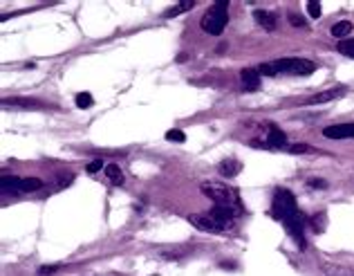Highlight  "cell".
<instances>
[{
    "label": "cell",
    "mask_w": 354,
    "mask_h": 276,
    "mask_svg": "<svg viewBox=\"0 0 354 276\" xmlns=\"http://www.w3.org/2000/svg\"><path fill=\"white\" fill-rule=\"evenodd\" d=\"M273 216L285 225V229L289 231L294 243L300 249H305V225H307V218L298 209L294 193L289 189H278L273 193Z\"/></svg>",
    "instance_id": "obj_1"
},
{
    "label": "cell",
    "mask_w": 354,
    "mask_h": 276,
    "mask_svg": "<svg viewBox=\"0 0 354 276\" xmlns=\"http://www.w3.org/2000/svg\"><path fill=\"white\" fill-rule=\"evenodd\" d=\"M237 216H240V213H236L233 209L213 207L206 213H193V216H188V220H191L193 227H197V229H202V231H209V234H224V231L236 227Z\"/></svg>",
    "instance_id": "obj_2"
},
{
    "label": "cell",
    "mask_w": 354,
    "mask_h": 276,
    "mask_svg": "<svg viewBox=\"0 0 354 276\" xmlns=\"http://www.w3.org/2000/svg\"><path fill=\"white\" fill-rule=\"evenodd\" d=\"M316 70V63L307 59H278L271 63H262L258 68V74H267V77H278V74H312Z\"/></svg>",
    "instance_id": "obj_3"
},
{
    "label": "cell",
    "mask_w": 354,
    "mask_h": 276,
    "mask_svg": "<svg viewBox=\"0 0 354 276\" xmlns=\"http://www.w3.org/2000/svg\"><path fill=\"white\" fill-rule=\"evenodd\" d=\"M202 193H204L206 198L213 200V207H227V209H233L236 213L242 211L240 200H237V193L233 189H229L227 184H220V182H206V184H202Z\"/></svg>",
    "instance_id": "obj_4"
},
{
    "label": "cell",
    "mask_w": 354,
    "mask_h": 276,
    "mask_svg": "<svg viewBox=\"0 0 354 276\" xmlns=\"http://www.w3.org/2000/svg\"><path fill=\"white\" fill-rule=\"evenodd\" d=\"M227 20H229V2L227 0H218L213 7H209L204 11L200 25L211 36H220L224 32V27H227Z\"/></svg>",
    "instance_id": "obj_5"
},
{
    "label": "cell",
    "mask_w": 354,
    "mask_h": 276,
    "mask_svg": "<svg viewBox=\"0 0 354 276\" xmlns=\"http://www.w3.org/2000/svg\"><path fill=\"white\" fill-rule=\"evenodd\" d=\"M323 135H325L327 139H348V137H354V124L327 126V128H323Z\"/></svg>",
    "instance_id": "obj_6"
},
{
    "label": "cell",
    "mask_w": 354,
    "mask_h": 276,
    "mask_svg": "<svg viewBox=\"0 0 354 276\" xmlns=\"http://www.w3.org/2000/svg\"><path fill=\"white\" fill-rule=\"evenodd\" d=\"M343 95H345V88H330V90H325V92H318V95L309 97L307 104L309 106L327 104V101H334V99H339V97H343Z\"/></svg>",
    "instance_id": "obj_7"
},
{
    "label": "cell",
    "mask_w": 354,
    "mask_h": 276,
    "mask_svg": "<svg viewBox=\"0 0 354 276\" xmlns=\"http://www.w3.org/2000/svg\"><path fill=\"white\" fill-rule=\"evenodd\" d=\"M240 79H242V86H244V92H255L260 86V74L258 70H251V68H244L240 72Z\"/></svg>",
    "instance_id": "obj_8"
},
{
    "label": "cell",
    "mask_w": 354,
    "mask_h": 276,
    "mask_svg": "<svg viewBox=\"0 0 354 276\" xmlns=\"http://www.w3.org/2000/svg\"><path fill=\"white\" fill-rule=\"evenodd\" d=\"M264 146H269V148H282V146H287L285 133H282L280 128H276V126H269V131H267V141H264Z\"/></svg>",
    "instance_id": "obj_9"
},
{
    "label": "cell",
    "mask_w": 354,
    "mask_h": 276,
    "mask_svg": "<svg viewBox=\"0 0 354 276\" xmlns=\"http://www.w3.org/2000/svg\"><path fill=\"white\" fill-rule=\"evenodd\" d=\"M253 18H255V23H258L260 27H264V29H267V32H273V29L278 27V23H276V16H273L271 11L255 9V11H253Z\"/></svg>",
    "instance_id": "obj_10"
},
{
    "label": "cell",
    "mask_w": 354,
    "mask_h": 276,
    "mask_svg": "<svg viewBox=\"0 0 354 276\" xmlns=\"http://www.w3.org/2000/svg\"><path fill=\"white\" fill-rule=\"evenodd\" d=\"M240 171H242V164L237 162V159H224V162L220 164V173H222L224 177H236Z\"/></svg>",
    "instance_id": "obj_11"
},
{
    "label": "cell",
    "mask_w": 354,
    "mask_h": 276,
    "mask_svg": "<svg viewBox=\"0 0 354 276\" xmlns=\"http://www.w3.org/2000/svg\"><path fill=\"white\" fill-rule=\"evenodd\" d=\"M195 7V2L193 0H182L179 5H175V7H168V9L164 11V18H173V16H179V14H184V11H188V9H193Z\"/></svg>",
    "instance_id": "obj_12"
},
{
    "label": "cell",
    "mask_w": 354,
    "mask_h": 276,
    "mask_svg": "<svg viewBox=\"0 0 354 276\" xmlns=\"http://www.w3.org/2000/svg\"><path fill=\"white\" fill-rule=\"evenodd\" d=\"M350 34H352V23H350V20H339V23L332 27V36L341 38V41H343V38H348Z\"/></svg>",
    "instance_id": "obj_13"
},
{
    "label": "cell",
    "mask_w": 354,
    "mask_h": 276,
    "mask_svg": "<svg viewBox=\"0 0 354 276\" xmlns=\"http://www.w3.org/2000/svg\"><path fill=\"white\" fill-rule=\"evenodd\" d=\"M43 189V180L38 177H20V193H31V191Z\"/></svg>",
    "instance_id": "obj_14"
},
{
    "label": "cell",
    "mask_w": 354,
    "mask_h": 276,
    "mask_svg": "<svg viewBox=\"0 0 354 276\" xmlns=\"http://www.w3.org/2000/svg\"><path fill=\"white\" fill-rule=\"evenodd\" d=\"M106 177L112 182V184H123V173H121V168L117 166V164H106Z\"/></svg>",
    "instance_id": "obj_15"
},
{
    "label": "cell",
    "mask_w": 354,
    "mask_h": 276,
    "mask_svg": "<svg viewBox=\"0 0 354 276\" xmlns=\"http://www.w3.org/2000/svg\"><path fill=\"white\" fill-rule=\"evenodd\" d=\"M4 106H22V108H40V101H36V99H4L2 101Z\"/></svg>",
    "instance_id": "obj_16"
},
{
    "label": "cell",
    "mask_w": 354,
    "mask_h": 276,
    "mask_svg": "<svg viewBox=\"0 0 354 276\" xmlns=\"http://www.w3.org/2000/svg\"><path fill=\"white\" fill-rule=\"evenodd\" d=\"M339 52L350 56V59H354V38H343V41H339Z\"/></svg>",
    "instance_id": "obj_17"
},
{
    "label": "cell",
    "mask_w": 354,
    "mask_h": 276,
    "mask_svg": "<svg viewBox=\"0 0 354 276\" xmlns=\"http://www.w3.org/2000/svg\"><path fill=\"white\" fill-rule=\"evenodd\" d=\"M74 104L79 106V108H90V106H92V95H90V92H81V95H76Z\"/></svg>",
    "instance_id": "obj_18"
},
{
    "label": "cell",
    "mask_w": 354,
    "mask_h": 276,
    "mask_svg": "<svg viewBox=\"0 0 354 276\" xmlns=\"http://www.w3.org/2000/svg\"><path fill=\"white\" fill-rule=\"evenodd\" d=\"M166 139L168 141H179V144H182V141H186V135H184L182 131H177V128H173V131L166 133Z\"/></svg>",
    "instance_id": "obj_19"
},
{
    "label": "cell",
    "mask_w": 354,
    "mask_h": 276,
    "mask_svg": "<svg viewBox=\"0 0 354 276\" xmlns=\"http://www.w3.org/2000/svg\"><path fill=\"white\" fill-rule=\"evenodd\" d=\"M321 2H316V0H309L307 2V14L312 16V18H318V16H321Z\"/></svg>",
    "instance_id": "obj_20"
},
{
    "label": "cell",
    "mask_w": 354,
    "mask_h": 276,
    "mask_svg": "<svg viewBox=\"0 0 354 276\" xmlns=\"http://www.w3.org/2000/svg\"><path fill=\"white\" fill-rule=\"evenodd\" d=\"M289 153H312V148H309L307 144H291V146H285Z\"/></svg>",
    "instance_id": "obj_21"
},
{
    "label": "cell",
    "mask_w": 354,
    "mask_h": 276,
    "mask_svg": "<svg viewBox=\"0 0 354 276\" xmlns=\"http://www.w3.org/2000/svg\"><path fill=\"white\" fill-rule=\"evenodd\" d=\"M58 270H61V265H43V267L38 270V274H40V276H54Z\"/></svg>",
    "instance_id": "obj_22"
},
{
    "label": "cell",
    "mask_w": 354,
    "mask_h": 276,
    "mask_svg": "<svg viewBox=\"0 0 354 276\" xmlns=\"http://www.w3.org/2000/svg\"><path fill=\"white\" fill-rule=\"evenodd\" d=\"M325 274H327V276H350V272L341 270V267H332V265H325Z\"/></svg>",
    "instance_id": "obj_23"
},
{
    "label": "cell",
    "mask_w": 354,
    "mask_h": 276,
    "mask_svg": "<svg viewBox=\"0 0 354 276\" xmlns=\"http://www.w3.org/2000/svg\"><path fill=\"white\" fill-rule=\"evenodd\" d=\"M101 168H106L103 166V159H92V162L88 164V173H97V171H101Z\"/></svg>",
    "instance_id": "obj_24"
},
{
    "label": "cell",
    "mask_w": 354,
    "mask_h": 276,
    "mask_svg": "<svg viewBox=\"0 0 354 276\" xmlns=\"http://www.w3.org/2000/svg\"><path fill=\"white\" fill-rule=\"evenodd\" d=\"M312 189H327V182L325 180H321V177H312V180L307 182Z\"/></svg>",
    "instance_id": "obj_25"
},
{
    "label": "cell",
    "mask_w": 354,
    "mask_h": 276,
    "mask_svg": "<svg viewBox=\"0 0 354 276\" xmlns=\"http://www.w3.org/2000/svg\"><path fill=\"white\" fill-rule=\"evenodd\" d=\"M289 23L294 25V27H305V20H303V16L294 14V11H291V14H289Z\"/></svg>",
    "instance_id": "obj_26"
},
{
    "label": "cell",
    "mask_w": 354,
    "mask_h": 276,
    "mask_svg": "<svg viewBox=\"0 0 354 276\" xmlns=\"http://www.w3.org/2000/svg\"><path fill=\"white\" fill-rule=\"evenodd\" d=\"M186 59H188V54H184V52L177 56V61H179V63H182V61H186Z\"/></svg>",
    "instance_id": "obj_27"
}]
</instances>
